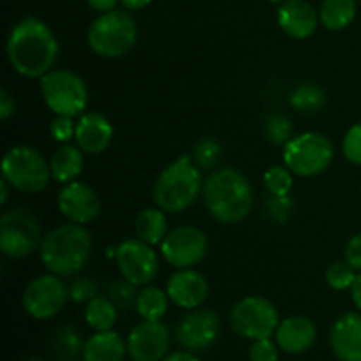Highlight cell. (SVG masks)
<instances>
[{
	"instance_id": "25",
	"label": "cell",
	"mask_w": 361,
	"mask_h": 361,
	"mask_svg": "<svg viewBox=\"0 0 361 361\" xmlns=\"http://www.w3.org/2000/svg\"><path fill=\"white\" fill-rule=\"evenodd\" d=\"M356 16V0H324L321 4L319 20L328 30H344Z\"/></svg>"
},
{
	"instance_id": "10",
	"label": "cell",
	"mask_w": 361,
	"mask_h": 361,
	"mask_svg": "<svg viewBox=\"0 0 361 361\" xmlns=\"http://www.w3.org/2000/svg\"><path fill=\"white\" fill-rule=\"evenodd\" d=\"M279 312L270 300L263 296H247L235 303L229 314V324L236 335L249 341H259L275 335Z\"/></svg>"
},
{
	"instance_id": "17",
	"label": "cell",
	"mask_w": 361,
	"mask_h": 361,
	"mask_svg": "<svg viewBox=\"0 0 361 361\" xmlns=\"http://www.w3.org/2000/svg\"><path fill=\"white\" fill-rule=\"evenodd\" d=\"M166 293L176 307L192 310L207 302L208 295H210V286L200 271L192 270V268H180L169 277Z\"/></svg>"
},
{
	"instance_id": "15",
	"label": "cell",
	"mask_w": 361,
	"mask_h": 361,
	"mask_svg": "<svg viewBox=\"0 0 361 361\" xmlns=\"http://www.w3.org/2000/svg\"><path fill=\"white\" fill-rule=\"evenodd\" d=\"M133 361H162L169 355V331L161 321H143L127 337Z\"/></svg>"
},
{
	"instance_id": "4",
	"label": "cell",
	"mask_w": 361,
	"mask_h": 361,
	"mask_svg": "<svg viewBox=\"0 0 361 361\" xmlns=\"http://www.w3.org/2000/svg\"><path fill=\"white\" fill-rule=\"evenodd\" d=\"M201 171L196 162L187 155L162 169L154 185V200L161 210L168 214H180L196 203L203 192Z\"/></svg>"
},
{
	"instance_id": "39",
	"label": "cell",
	"mask_w": 361,
	"mask_h": 361,
	"mask_svg": "<svg viewBox=\"0 0 361 361\" xmlns=\"http://www.w3.org/2000/svg\"><path fill=\"white\" fill-rule=\"evenodd\" d=\"M74 133H76V123L73 122L71 116L56 115L49 123V134L59 143H67L71 137H74Z\"/></svg>"
},
{
	"instance_id": "18",
	"label": "cell",
	"mask_w": 361,
	"mask_h": 361,
	"mask_svg": "<svg viewBox=\"0 0 361 361\" xmlns=\"http://www.w3.org/2000/svg\"><path fill=\"white\" fill-rule=\"evenodd\" d=\"M330 345L338 361H361V312L344 314L331 324Z\"/></svg>"
},
{
	"instance_id": "43",
	"label": "cell",
	"mask_w": 361,
	"mask_h": 361,
	"mask_svg": "<svg viewBox=\"0 0 361 361\" xmlns=\"http://www.w3.org/2000/svg\"><path fill=\"white\" fill-rule=\"evenodd\" d=\"M162 361H201L197 356H194V353L190 351H176V353H169Z\"/></svg>"
},
{
	"instance_id": "5",
	"label": "cell",
	"mask_w": 361,
	"mask_h": 361,
	"mask_svg": "<svg viewBox=\"0 0 361 361\" xmlns=\"http://www.w3.org/2000/svg\"><path fill=\"white\" fill-rule=\"evenodd\" d=\"M88 46L104 59H120L136 44L137 27L127 11H108L92 21L88 28Z\"/></svg>"
},
{
	"instance_id": "24",
	"label": "cell",
	"mask_w": 361,
	"mask_h": 361,
	"mask_svg": "<svg viewBox=\"0 0 361 361\" xmlns=\"http://www.w3.org/2000/svg\"><path fill=\"white\" fill-rule=\"evenodd\" d=\"M137 238L143 240L148 245H157L168 235V221H166L164 210L161 208H145L140 212L134 222Z\"/></svg>"
},
{
	"instance_id": "19",
	"label": "cell",
	"mask_w": 361,
	"mask_h": 361,
	"mask_svg": "<svg viewBox=\"0 0 361 361\" xmlns=\"http://www.w3.org/2000/svg\"><path fill=\"white\" fill-rule=\"evenodd\" d=\"M317 338V328L314 321L303 316L286 317L279 323L275 331V342L288 355H302L309 351Z\"/></svg>"
},
{
	"instance_id": "26",
	"label": "cell",
	"mask_w": 361,
	"mask_h": 361,
	"mask_svg": "<svg viewBox=\"0 0 361 361\" xmlns=\"http://www.w3.org/2000/svg\"><path fill=\"white\" fill-rule=\"evenodd\" d=\"M116 317H118V309L108 296L99 295L85 307V321L95 331L111 330L116 323Z\"/></svg>"
},
{
	"instance_id": "32",
	"label": "cell",
	"mask_w": 361,
	"mask_h": 361,
	"mask_svg": "<svg viewBox=\"0 0 361 361\" xmlns=\"http://www.w3.org/2000/svg\"><path fill=\"white\" fill-rule=\"evenodd\" d=\"M264 136L274 145H288L293 140L291 120L281 113H274L264 122Z\"/></svg>"
},
{
	"instance_id": "9",
	"label": "cell",
	"mask_w": 361,
	"mask_h": 361,
	"mask_svg": "<svg viewBox=\"0 0 361 361\" xmlns=\"http://www.w3.org/2000/svg\"><path fill=\"white\" fill-rule=\"evenodd\" d=\"M334 161V145L324 134L303 133L284 145V162L295 175L316 176Z\"/></svg>"
},
{
	"instance_id": "42",
	"label": "cell",
	"mask_w": 361,
	"mask_h": 361,
	"mask_svg": "<svg viewBox=\"0 0 361 361\" xmlns=\"http://www.w3.org/2000/svg\"><path fill=\"white\" fill-rule=\"evenodd\" d=\"M88 6L94 11H99V13H108V11H115L116 4L120 0H87Z\"/></svg>"
},
{
	"instance_id": "2",
	"label": "cell",
	"mask_w": 361,
	"mask_h": 361,
	"mask_svg": "<svg viewBox=\"0 0 361 361\" xmlns=\"http://www.w3.org/2000/svg\"><path fill=\"white\" fill-rule=\"evenodd\" d=\"M203 200L212 217L222 224H236L249 215L254 203L252 185L233 168L215 169L203 182Z\"/></svg>"
},
{
	"instance_id": "21",
	"label": "cell",
	"mask_w": 361,
	"mask_h": 361,
	"mask_svg": "<svg viewBox=\"0 0 361 361\" xmlns=\"http://www.w3.org/2000/svg\"><path fill=\"white\" fill-rule=\"evenodd\" d=\"M76 145L85 154H102L113 140V126L101 113H87L76 123Z\"/></svg>"
},
{
	"instance_id": "44",
	"label": "cell",
	"mask_w": 361,
	"mask_h": 361,
	"mask_svg": "<svg viewBox=\"0 0 361 361\" xmlns=\"http://www.w3.org/2000/svg\"><path fill=\"white\" fill-rule=\"evenodd\" d=\"M351 296H353V302H355L356 309L361 312V274L356 277L355 284L351 288Z\"/></svg>"
},
{
	"instance_id": "45",
	"label": "cell",
	"mask_w": 361,
	"mask_h": 361,
	"mask_svg": "<svg viewBox=\"0 0 361 361\" xmlns=\"http://www.w3.org/2000/svg\"><path fill=\"white\" fill-rule=\"evenodd\" d=\"M150 2L152 0H120V4H122V6L129 11L143 9V7H147Z\"/></svg>"
},
{
	"instance_id": "7",
	"label": "cell",
	"mask_w": 361,
	"mask_h": 361,
	"mask_svg": "<svg viewBox=\"0 0 361 361\" xmlns=\"http://www.w3.org/2000/svg\"><path fill=\"white\" fill-rule=\"evenodd\" d=\"M2 178L21 192L37 194L48 187L51 169L41 152L27 145H20L4 155Z\"/></svg>"
},
{
	"instance_id": "27",
	"label": "cell",
	"mask_w": 361,
	"mask_h": 361,
	"mask_svg": "<svg viewBox=\"0 0 361 361\" xmlns=\"http://www.w3.org/2000/svg\"><path fill=\"white\" fill-rule=\"evenodd\" d=\"M171 302L168 293L155 286H147L137 295L136 310L145 321H161L168 312V303Z\"/></svg>"
},
{
	"instance_id": "33",
	"label": "cell",
	"mask_w": 361,
	"mask_h": 361,
	"mask_svg": "<svg viewBox=\"0 0 361 361\" xmlns=\"http://www.w3.org/2000/svg\"><path fill=\"white\" fill-rule=\"evenodd\" d=\"M356 270L348 263V261H337L331 263L326 270V282L335 291H344L351 289L356 281Z\"/></svg>"
},
{
	"instance_id": "16",
	"label": "cell",
	"mask_w": 361,
	"mask_h": 361,
	"mask_svg": "<svg viewBox=\"0 0 361 361\" xmlns=\"http://www.w3.org/2000/svg\"><path fill=\"white\" fill-rule=\"evenodd\" d=\"M56 204L63 217L74 224H88L101 214V200L90 185L83 182H69L59 192Z\"/></svg>"
},
{
	"instance_id": "13",
	"label": "cell",
	"mask_w": 361,
	"mask_h": 361,
	"mask_svg": "<svg viewBox=\"0 0 361 361\" xmlns=\"http://www.w3.org/2000/svg\"><path fill=\"white\" fill-rule=\"evenodd\" d=\"M116 263L123 279L134 286H148L159 271V257L154 245H148L143 240H126L116 249Z\"/></svg>"
},
{
	"instance_id": "6",
	"label": "cell",
	"mask_w": 361,
	"mask_h": 361,
	"mask_svg": "<svg viewBox=\"0 0 361 361\" xmlns=\"http://www.w3.org/2000/svg\"><path fill=\"white\" fill-rule=\"evenodd\" d=\"M42 243L41 222L28 207H14L0 219V250L11 259L30 256Z\"/></svg>"
},
{
	"instance_id": "8",
	"label": "cell",
	"mask_w": 361,
	"mask_h": 361,
	"mask_svg": "<svg viewBox=\"0 0 361 361\" xmlns=\"http://www.w3.org/2000/svg\"><path fill=\"white\" fill-rule=\"evenodd\" d=\"M41 94L46 106L59 116L81 115L88 104V88L73 71L51 69L41 78Z\"/></svg>"
},
{
	"instance_id": "38",
	"label": "cell",
	"mask_w": 361,
	"mask_h": 361,
	"mask_svg": "<svg viewBox=\"0 0 361 361\" xmlns=\"http://www.w3.org/2000/svg\"><path fill=\"white\" fill-rule=\"evenodd\" d=\"M279 345L277 342H271L270 337L252 341L249 349L250 361H279Z\"/></svg>"
},
{
	"instance_id": "23",
	"label": "cell",
	"mask_w": 361,
	"mask_h": 361,
	"mask_svg": "<svg viewBox=\"0 0 361 361\" xmlns=\"http://www.w3.org/2000/svg\"><path fill=\"white\" fill-rule=\"evenodd\" d=\"M85 166L83 150L74 145H63L53 154L49 161V169H51V178L60 183L74 182L81 175Z\"/></svg>"
},
{
	"instance_id": "14",
	"label": "cell",
	"mask_w": 361,
	"mask_h": 361,
	"mask_svg": "<svg viewBox=\"0 0 361 361\" xmlns=\"http://www.w3.org/2000/svg\"><path fill=\"white\" fill-rule=\"evenodd\" d=\"M207 236L194 226H182V228L173 229L161 243L162 256L175 268H192L207 256Z\"/></svg>"
},
{
	"instance_id": "47",
	"label": "cell",
	"mask_w": 361,
	"mask_h": 361,
	"mask_svg": "<svg viewBox=\"0 0 361 361\" xmlns=\"http://www.w3.org/2000/svg\"><path fill=\"white\" fill-rule=\"evenodd\" d=\"M270 2H274V4H284L286 0H270Z\"/></svg>"
},
{
	"instance_id": "46",
	"label": "cell",
	"mask_w": 361,
	"mask_h": 361,
	"mask_svg": "<svg viewBox=\"0 0 361 361\" xmlns=\"http://www.w3.org/2000/svg\"><path fill=\"white\" fill-rule=\"evenodd\" d=\"M0 190H2V194H0V203L6 204L7 197H9V182L6 178H2V182H0Z\"/></svg>"
},
{
	"instance_id": "12",
	"label": "cell",
	"mask_w": 361,
	"mask_h": 361,
	"mask_svg": "<svg viewBox=\"0 0 361 361\" xmlns=\"http://www.w3.org/2000/svg\"><path fill=\"white\" fill-rule=\"evenodd\" d=\"M176 342L185 351L201 353L210 349L221 335V317L210 309H192L176 324Z\"/></svg>"
},
{
	"instance_id": "41",
	"label": "cell",
	"mask_w": 361,
	"mask_h": 361,
	"mask_svg": "<svg viewBox=\"0 0 361 361\" xmlns=\"http://www.w3.org/2000/svg\"><path fill=\"white\" fill-rule=\"evenodd\" d=\"M14 108H16V102H14V97L2 88L0 90V118L7 120L14 113Z\"/></svg>"
},
{
	"instance_id": "28",
	"label": "cell",
	"mask_w": 361,
	"mask_h": 361,
	"mask_svg": "<svg viewBox=\"0 0 361 361\" xmlns=\"http://www.w3.org/2000/svg\"><path fill=\"white\" fill-rule=\"evenodd\" d=\"M85 342L81 334L73 324H63L53 334L51 349L55 356L62 361H73L80 353H83Z\"/></svg>"
},
{
	"instance_id": "35",
	"label": "cell",
	"mask_w": 361,
	"mask_h": 361,
	"mask_svg": "<svg viewBox=\"0 0 361 361\" xmlns=\"http://www.w3.org/2000/svg\"><path fill=\"white\" fill-rule=\"evenodd\" d=\"M69 296L76 303H88L99 296V284L92 277H76L69 286Z\"/></svg>"
},
{
	"instance_id": "11",
	"label": "cell",
	"mask_w": 361,
	"mask_h": 361,
	"mask_svg": "<svg viewBox=\"0 0 361 361\" xmlns=\"http://www.w3.org/2000/svg\"><path fill=\"white\" fill-rule=\"evenodd\" d=\"M69 288L55 274L35 277L23 293V309L30 317L46 321L55 317L69 300Z\"/></svg>"
},
{
	"instance_id": "34",
	"label": "cell",
	"mask_w": 361,
	"mask_h": 361,
	"mask_svg": "<svg viewBox=\"0 0 361 361\" xmlns=\"http://www.w3.org/2000/svg\"><path fill=\"white\" fill-rule=\"evenodd\" d=\"M289 168L274 166L264 173V187L271 196H289L293 189V175Z\"/></svg>"
},
{
	"instance_id": "20",
	"label": "cell",
	"mask_w": 361,
	"mask_h": 361,
	"mask_svg": "<svg viewBox=\"0 0 361 361\" xmlns=\"http://www.w3.org/2000/svg\"><path fill=\"white\" fill-rule=\"evenodd\" d=\"M277 21L282 30L295 39H307L316 32L319 14L305 0H286L281 4Z\"/></svg>"
},
{
	"instance_id": "1",
	"label": "cell",
	"mask_w": 361,
	"mask_h": 361,
	"mask_svg": "<svg viewBox=\"0 0 361 361\" xmlns=\"http://www.w3.org/2000/svg\"><path fill=\"white\" fill-rule=\"evenodd\" d=\"M59 56V41L42 20L27 16L18 21L7 39V59L18 74L39 78L53 69Z\"/></svg>"
},
{
	"instance_id": "40",
	"label": "cell",
	"mask_w": 361,
	"mask_h": 361,
	"mask_svg": "<svg viewBox=\"0 0 361 361\" xmlns=\"http://www.w3.org/2000/svg\"><path fill=\"white\" fill-rule=\"evenodd\" d=\"M345 261L355 268L356 271H361V233L355 235L345 245Z\"/></svg>"
},
{
	"instance_id": "48",
	"label": "cell",
	"mask_w": 361,
	"mask_h": 361,
	"mask_svg": "<svg viewBox=\"0 0 361 361\" xmlns=\"http://www.w3.org/2000/svg\"><path fill=\"white\" fill-rule=\"evenodd\" d=\"M25 361H44V360H39V358H30V360H25Z\"/></svg>"
},
{
	"instance_id": "22",
	"label": "cell",
	"mask_w": 361,
	"mask_h": 361,
	"mask_svg": "<svg viewBox=\"0 0 361 361\" xmlns=\"http://www.w3.org/2000/svg\"><path fill=\"white\" fill-rule=\"evenodd\" d=\"M127 355V342L113 330L95 331L81 353L83 361H123Z\"/></svg>"
},
{
	"instance_id": "29",
	"label": "cell",
	"mask_w": 361,
	"mask_h": 361,
	"mask_svg": "<svg viewBox=\"0 0 361 361\" xmlns=\"http://www.w3.org/2000/svg\"><path fill=\"white\" fill-rule=\"evenodd\" d=\"M293 108H296L302 113H314L321 109L326 102V94L321 87L314 83H302L291 92L289 97Z\"/></svg>"
},
{
	"instance_id": "3",
	"label": "cell",
	"mask_w": 361,
	"mask_h": 361,
	"mask_svg": "<svg viewBox=\"0 0 361 361\" xmlns=\"http://www.w3.org/2000/svg\"><path fill=\"white\" fill-rule=\"evenodd\" d=\"M92 252V238L81 224L56 226L42 238L39 256L49 274L71 277L83 270Z\"/></svg>"
},
{
	"instance_id": "31",
	"label": "cell",
	"mask_w": 361,
	"mask_h": 361,
	"mask_svg": "<svg viewBox=\"0 0 361 361\" xmlns=\"http://www.w3.org/2000/svg\"><path fill=\"white\" fill-rule=\"evenodd\" d=\"M136 288L137 286H134L127 279H116L108 286V295L106 296L115 303L118 310H129L136 307L137 295H140Z\"/></svg>"
},
{
	"instance_id": "37",
	"label": "cell",
	"mask_w": 361,
	"mask_h": 361,
	"mask_svg": "<svg viewBox=\"0 0 361 361\" xmlns=\"http://www.w3.org/2000/svg\"><path fill=\"white\" fill-rule=\"evenodd\" d=\"M293 214V201L289 196H271L267 201V215L274 222H288Z\"/></svg>"
},
{
	"instance_id": "36",
	"label": "cell",
	"mask_w": 361,
	"mask_h": 361,
	"mask_svg": "<svg viewBox=\"0 0 361 361\" xmlns=\"http://www.w3.org/2000/svg\"><path fill=\"white\" fill-rule=\"evenodd\" d=\"M342 152L349 162L361 166V122L353 126L345 133L344 141H342Z\"/></svg>"
},
{
	"instance_id": "30",
	"label": "cell",
	"mask_w": 361,
	"mask_h": 361,
	"mask_svg": "<svg viewBox=\"0 0 361 361\" xmlns=\"http://www.w3.org/2000/svg\"><path fill=\"white\" fill-rule=\"evenodd\" d=\"M222 159V145L214 137H203L194 145L192 161L200 169H214Z\"/></svg>"
}]
</instances>
